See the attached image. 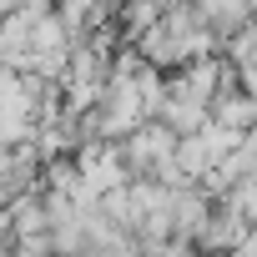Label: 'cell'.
<instances>
[{
    "label": "cell",
    "mask_w": 257,
    "mask_h": 257,
    "mask_svg": "<svg viewBox=\"0 0 257 257\" xmlns=\"http://www.w3.org/2000/svg\"><path fill=\"white\" fill-rule=\"evenodd\" d=\"M197 6H202L207 26H222V31H242V21L252 16L247 0H197Z\"/></svg>",
    "instance_id": "6da1fadb"
},
{
    "label": "cell",
    "mask_w": 257,
    "mask_h": 257,
    "mask_svg": "<svg viewBox=\"0 0 257 257\" xmlns=\"http://www.w3.org/2000/svg\"><path fill=\"white\" fill-rule=\"evenodd\" d=\"M177 6H182V0H177Z\"/></svg>",
    "instance_id": "7a4b0ae2"
}]
</instances>
